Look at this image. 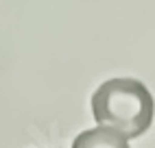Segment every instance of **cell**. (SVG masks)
Wrapping results in <instances>:
<instances>
[{"instance_id": "cell-1", "label": "cell", "mask_w": 155, "mask_h": 148, "mask_svg": "<svg viewBox=\"0 0 155 148\" xmlns=\"http://www.w3.org/2000/svg\"><path fill=\"white\" fill-rule=\"evenodd\" d=\"M92 113L98 126H111L136 140L151 129L155 102L138 79H109L92 96Z\"/></svg>"}, {"instance_id": "cell-2", "label": "cell", "mask_w": 155, "mask_h": 148, "mask_svg": "<svg viewBox=\"0 0 155 148\" xmlns=\"http://www.w3.org/2000/svg\"><path fill=\"white\" fill-rule=\"evenodd\" d=\"M72 148H129V140L111 126H96L77 135Z\"/></svg>"}]
</instances>
